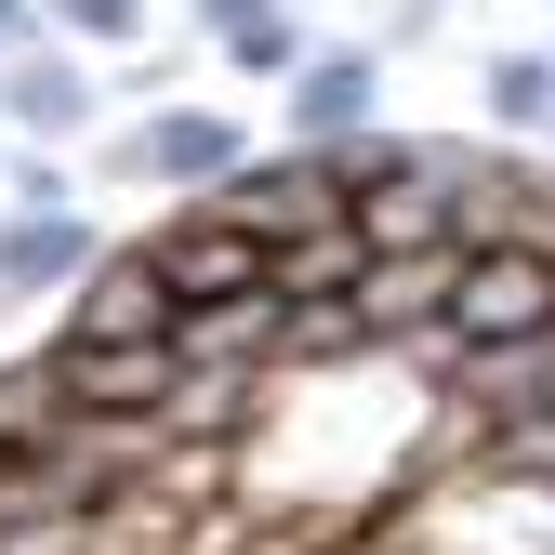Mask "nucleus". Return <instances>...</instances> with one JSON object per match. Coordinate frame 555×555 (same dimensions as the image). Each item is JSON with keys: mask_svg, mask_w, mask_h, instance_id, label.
<instances>
[{"mask_svg": "<svg viewBox=\"0 0 555 555\" xmlns=\"http://www.w3.org/2000/svg\"><path fill=\"white\" fill-rule=\"evenodd\" d=\"M344 305H358L371 358H384L397 331H424V318L450 305V251H371V264H358V292H344Z\"/></svg>", "mask_w": 555, "mask_h": 555, "instance_id": "nucleus-11", "label": "nucleus"}, {"mask_svg": "<svg viewBox=\"0 0 555 555\" xmlns=\"http://www.w3.org/2000/svg\"><path fill=\"white\" fill-rule=\"evenodd\" d=\"M476 106H490V132H542L555 119V53H490Z\"/></svg>", "mask_w": 555, "mask_h": 555, "instance_id": "nucleus-13", "label": "nucleus"}, {"mask_svg": "<svg viewBox=\"0 0 555 555\" xmlns=\"http://www.w3.org/2000/svg\"><path fill=\"white\" fill-rule=\"evenodd\" d=\"M542 318H555V238H463L450 251V305H437L450 344H516Z\"/></svg>", "mask_w": 555, "mask_h": 555, "instance_id": "nucleus-1", "label": "nucleus"}, {"mask_svg": "<svg viewBox=\"0 0 555 555\" xmlns=\"http://www.w3.org/2000/svg\"><path fill=\"white\" fill-rule=\"evenodd\" d=\"M358 132H384V53L371 40H318L278 80V146H358Z\"/></svg>", "mask_w": 555, "mask_h": 555, "instance_id": "nucleus-5", "label": "nucleus"}, {"mask_svg": "<svg viewBox=\"0 0 555 555\" xmlns=\"http://www.w3.org/2000/svg\"><path fill=\"white\" fill-rule=\"evenodd\" d=\"M212 53L238 66V80H292V66H305L318 40H305V14H292V0H264V14H238V27H225Z\"/></svg>", "mask_w": 555, "mask_h": 555, "instance_id": "nucleus-12", "label": "nucleus"}, {"mask_svg": "<svg viewBox=\"0 0 555 555\" xmlns=\"http://www.w3.org/2000/svg\"><path fill=\"white\" fill-rule=\"evenodd\" d=\"M172 292H159V264H146V238H119V251H93L80 278H66V318L53 331H80V344H172Z\"/></svg>", "mask_w": 555, "mask_h": 555, "instance_id": "nucleus-6", "label": "nucleus"}, {"mask_svg": "<svg viewBox=\"0 0 555 555\" xmlns=\"http://www.w3.org/2000/svg\"><path fill=\"white\" fill-rule=\"evenodd\" d=\"M106 238H93V212H0V292L14 305H40V292H66Z\"/></svg>", "mask_w": 555, "mask_h": 555, "instance_id": "nucleus-10", "label": "nucleus"}, {"mask_svg": "<svg viewBox=\"0 0 555 555\" xmlns=\"http://www.w3.org/2000/svg\"><path fill=\"white\" fill-rule=\"evenodd\" d=\"M450 27V0H371V53H410V40H437Z\"/></svg>", "mask_w": 555, "mask_h": 555, "instance_id": "nucleus-16", "label": "nucleus"}, {"mask_svg": "<svg viewBox=\"0 0 555 555\" xmlns=\"http://www.w3.org/2000/svg\"><path fill=\"white\" fill-rule=\"evenodd\" d=\"M172 14H185V27H212V40H225L238 14H264V0H172Z\"/></svg>", "mask_w": 555, "mask_h": 555, "instance_id": "nucleus-18", "label": "nucleus"}, {"mask_svg": "<svg viewBox=\"0 0 555 555\" xmlns=\"http://www.w3.org/2000/svg\"><path fill=\"white\" fill-rule=\"evenodd\" d=\"M238 159H251V132L225 106H146L132 132H106V172L119 185H159V198H212Z\"/></svg>", "mask_w": 555, "mask_h": 555, "instance_id": "nucleus-3", "label": "nucleus"}, {"mask_svg": "<svg viewBox=\"0 0 555 555\" xmlns=\"http://www.w3.org/2000/svg\"><path fill=\"white\" fill-rule=\"evenodd\" d=\"M146 264H159L172 305H251L264 292V225H238L225 198H172L146 225Z\"/></svg>", "mask_w": 555, "mask_h": 555, "instance_id": "nucleus-2", "label": "nucleus"}, {"mask_svg": "<svg viewBox=\"0 0 555 555\" xmlns=\"http://www.w3.org/2000/svg\"><path fill=\"white\" fill-rule=\"evenodd\" d=\"M212 198H225L238 225L292 238V225H331V212H344V172H331V146H251V159H238Z\"/></svg>", "mask_w": 555, "mask_h": 555, "instance_id": "nucleus-8", "label": "nucleus"}, {"mask_svg": "<svg viewBox=\"0 0 555 555\" xmlns=\"http://www.w3.org/2000/svg\"><path fill=\"white\" fill-rule=\"evenodd\" d=\"M146 14H159V0H40V27H53L66 53H132Z\"/></svg>", "mask_w": 555, "mask_h": 555, "instance_id": "nucleus-14", "label": "nucleus"}, {"mask_svg": "<svg viewBox=\"0 0 555 555\" xmlns=\"http://www.w3.org/2000/svg\"><path fill=\"white\" fill-rule=\"evenodd\" d=\"M172 344H80V331H53L40 344V384H53V410H80V424H146V410L172 397Z\"/></svg>", "mask_w": 555, "mask_h": 555, "instance_id": "nucleus-4", "label": "nucleus"}, {"mask_svg": "<svg viewBox=\"0 0 555 555\" xmlns=\"http://www.w3.org/2000/svg\"><path fill=\"white\" fill-rule=\"evenodd\" d=\"M0 198L14 212H80V172H66V146H14L0 132Z\"/></svg>", "mask_w": 555, "mask_h": 555, "instance_id": "nucleus-15", "label": "nucleus"}, {"mask_svg": "<svg viewBox=\"0 0 555 555\" xmlns=\"http://www.w3.org/2000/svg\"><path fill=\"white\" fill-rule=\"evenodd\" d=\"M358 264H371L358 212L292 225V238H264V305H344V292H358Z\"/></svg>", "mask_w": 555, "mask_h": 555, "instance_id": "nucleus-9", "label": "nucleus"}, {"mask_svg": "<svg viewBox=\"0 0 555 555\" xmlns=\"http://www.w3.org/2000/svg\"><path fill=\"white\" fill-rule=\"evenodd\" d=\"M53 27H40V0H0V66H14V53H40Z\"/></svg>", "mask_w": 555, "mask_h": 555, "instance_id": "nucleus-17", "label": "nucleus"}, {"mask_svg": "<svg viewBox=\"0 0 555 555\" xmlns=\"http://www.w3.org/2000/svg\"><path fill=\"white\" fill-rule=\"evenodd\" d=\"M93 106H106V80H93V53H66V40L0 66V132H14V146H80Z\"/></svg>", "mask_w": 555, "mask_h": 555, "instance_id": "nucleus-7", "label": "nucleus"}]
</instances>
